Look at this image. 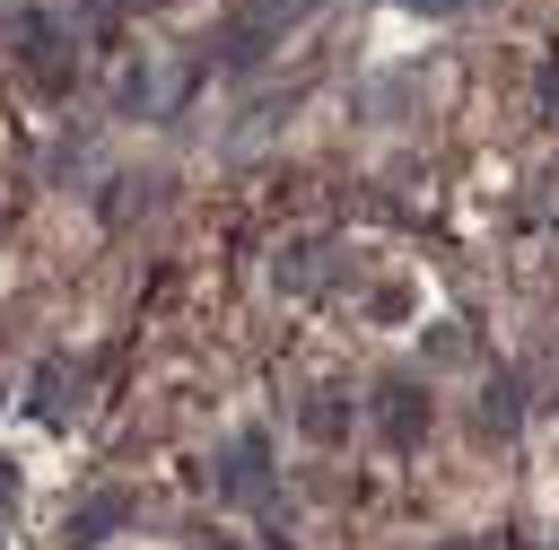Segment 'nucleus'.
<instances>
[{"instance_id":"obj_5","label":"nucleus","mask_w":559,"mask_h":550,"mask_svg":"<svg viewBox=\"0 0 559 550\" xmlns=\"http://www.w3.org/2000/svg\"><path fill=\"white\" fill-rule=\"evenodd\" d=\"M332 253H341L332 236H288V244L271 253V288H280V297H314V288L332 279Z\"/></svg>"},{"instance_id":"obj_3","label":"nucleus","mask_w":559,"mask_h":550,"mask_svg":"<svg viewBox=\"0 0 559 550\" xmlns=\"http://www.w3.org/2000/svg\"><path fill=\"white\" fill-rule=\"evenodd\" d=\"M218 498H236V506H262V498H271V437H262V428H236V437H227V454H218Z\"/></svg>"},{"instance_id":"obj_13","label":"nucleus","mask_w":559,"mask_h":550,"mask_svg":"<svg viewBox=\"0 0 559 550\" xmlns=\"http://www.w3.org/2000/svg\"><path fill=\"white\" fill-rule=\"evenodd\" d=\"M445 550H498V541H445Z\"/></svg>"},{"instance_id":"obj_10","label":"nucleus","mask_w":559,"mask_h":550,"mask_svg":"<svg viewBox=\"0 0 559 550\" xmlns=\"http://www.w3.org/2000/svg\"><path fill=\"white\" fill-rule=\"evenodd\" d=\"M393 9H419V17H454L463 0H393Z\"/></svg>"},{"instance_id":"obj_12","label":"nucleus","mask_w":559,"mask_h":550,"mask_svg":"<svg viewBox=\"0 0 559 550\" xmlns=\"http://www.w3.org/2000/svg\"><path fill=\"white\" fill-rule=\"evenodd\" d=\"M9 498H17V471H9V463H0V515H9Z\"/></svg>"},{"instance_id":"obj_2","label":"nucleus","mask_w":559,"mask_h":550,"mask_svg":"<svg viewBox=\"0 0 559 550\" xmlns=\"http://www.w3.org/2000/svg\"><path fill=\"white\" fill-rule=\"evenodd\" d=\"M297 9H314V0H253V9H236L218 26V70H253L262 52H280V35H288Z\"/></svg>"},{"instance_id":"obj_11","label":"nucleus","mask_w":559,"mask_h":550,"mask_svg":"<svg viewBox=\"0 0 559 550\" xmlns=\"http://www.w3.org/2000/svg\"><path fill=\"white\" fill-rule=\"evenodd\" d=\"M542 105H550V113H559V61H550V70H542Z\"/></svg>"},{"instance_id":"obj_7","label":"nucleus","mask_w":559,"mask_h":550,"mask_svg":"<svg viewBox=\"0 0 559 550\" xmlns=\"http://www.w3.org/2000/svg\"><path fill=\"white\" fill-rule=\"evenodd\" d=\"M472 419H480V437H515V428H524V384H515L507 367H489V384H480Z\"/></svg>"},{"instance_id":"obj_6","label":"nucleus","mask_w":559,"mask_h":550,"mask_svg":"<svg viewBox=\"0 0 559 550\" xmlns=\"http://www.w3.org/2000/svg\"><path fill=\"white\" fill-rule=\"evenodd\" d=\"M26 410H35L44 428H61V419L79 410V367H70V358H44L35 384H26Z\"/></svg>"},{"instance_id":"obj_9","label":"nucleus","mask_w":559,"mask_h":550,"mask_svg":"<svg viewBox=\"0 0 559 550\" xmlns=\"http://www.w3.org/2000/svg\"><path fill=\"white\" fill-rule=\"evenodd\" d=\"M349 419H358V402H349L341 384H314V393H306V410H297V428H306L314 445H332V437H341Z\"/></svg>"},{"instance_id":"obj_8","label":"nucleus","mask_w":559,"mask_h":550,"mask_svg":"<svg viewBox=\"0 0 559 550\" xmlns=\"http://www.w3.org/2000/svg\"><path fill=\"white\" fill-rule=\"evenodd\" d=\"M122 524H131V498H122V489H96V498L70 515V550H96V541H114Z\"/></svg>"},{"instance_id":"obj_1","label":"nucleus","mask_w":559,"mask_h":550,"mask_svg":"<svg viewBox=\"0 0 559 550\" xmlns=\"http://www.w3.org/2000/svg\"><path fill=\"white\" fill-rule=\"evenodd\" d=\"M201 87V61L192 52H140L122 79H114V113L122 122H175Z\"/></svg>"},{"instance_id":"obj_4","label":"nucleus","mask_w":559,"mask_h":550,"mask_svg":"<svg viewBox=\"0 0 559 550\" xmlns=\"http://www.w3.org/2000/svg\"><path fill=\"white\" fill-rule=\"evenodd\" d=\"M419 428H428V384L384 375V384H376V437H384L393 454H411V445H419Z\"/></svg>"}]
</instances>
